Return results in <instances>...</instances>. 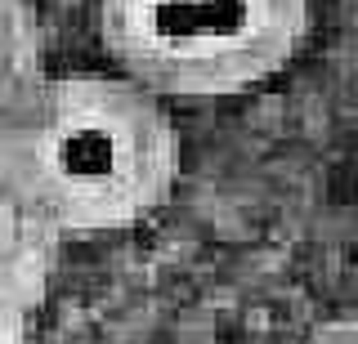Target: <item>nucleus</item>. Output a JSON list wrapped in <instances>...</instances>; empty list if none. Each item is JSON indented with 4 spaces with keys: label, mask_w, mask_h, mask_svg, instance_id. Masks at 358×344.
I'll list each match as a JSON object with an SVG mask.
<instances>
[{
    "label": "nucleus",
    "mask_w": 358,
    "mask_h": 344,
    "mask_svg": "<svg viewBox=\"0 0 358 344\" xmlns=\"http://www.w3.org/2000/svg\"><path fill=\"white\" fill-rule=\"evenodd\" d=\"M179 161L175 126L139 81L59 76L5 90L9 246L139 224L166 202Z\"/></svg>",
    "instance_id": "nucleus-1"
},
{
    "label": "nucleus",
    "mask_w": 358,
    "mask_h": 344,
    "mask_svg": "<svg viewBox=\"0 0 358 344\" xmlns=\"http://www.w3.org/2000/svg\"><path fill=\"white\" fill-rule=\"evenodd\" d=\"M309 0H99V40L157 94H238L287 68Z\"/></svg>",
    "instance_id": "nucleus-2"
}]
</instances>
